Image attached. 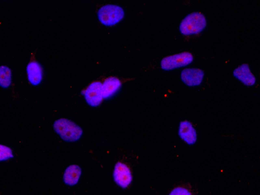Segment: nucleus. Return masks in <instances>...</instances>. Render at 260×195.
<instances>
[{
	"label": "nucleus",
	"instance_id": "1",
	"mask_svg": "<svg viewBox=\"0 0 260 195\" xmlns=\"http://www.w3.org/2000/svg\"><path fill=\"white\" fill-rule=\"evenodd\" d=\"M56 132L64 141L73 142L80 138L82 134L81 128L67 119H59L54 123Z\"/></svg>",
	"mask_w": 260,
	"mask_h": 195
},
{
	"label": "nucleus",
	"instance_id": "15",
	"mask_svg": "<svg viewBox=\"0 0 260 195\" xmlns=\"http://www.w3.org/2000/svg\"><path fill=\"white\" fill-rule=\"evenodd\" d=\"M170 195H191L186 189L182 187H177L174 189Z\"/></svg>",
	"mask_w": 260,
	"mask_h": 195
},
{
	"label": "nucleus",
	"instance_id": "4",
	"mask_svg": "<svg viewBox=\"0 0 260 195\" xmlns=\"http://www.w3.org/2000/svg\"><path fill=\"white\" fill-rule=\"evenodd\" d=\"M193 56L189 52H182L163 58L160 63L161 67L165 70H173L190 64Z\"/></svg>",
	"mask_w": 260,
	"mask_h": 195
},
{
	"label": "nucleus",
	"instance_id": "12",
	"mask_svg": "<svg viewBox=\"0 0 260 195\" xmlns=\"http://www.w3.org/2000/svg\"><path fill=\"white\" fill-rule=\"evenodd\" d=\"M81 174L80 168L76 165L69 166L64 174V182L69 185L76 184L79 180Z\"/></svg>",
	"mask_w": 260,
	"mask_h": 195
},
{
	"label": "nucleus",
	"instance_id": "13",
	"mask_svg": "<svg viewBox=\"0 0 260 195\" xmlns=\"http://www.w3.org/2000/svg\"><path fill=\"white\" fill-rule=\"evenodd\" d=\"M1 85L3 87H8L11 83V73L10 69L6 66L1 67Z\"/></svg>",
	"mask_w": 260,
	"mask_h": 195
},
{
	"label": "nucleus",
	"instance_id": "7",
	"mask_svg": "<svg viewBox=\"0 0 260 195\" xmlns=\"http://www.w3.org/2000/svg\"><path fill=\"white\" fill-rule=\"evenodd\" d=\"M203 72L197 68H188L181 72L182 81L188 86H196L199 85L203 79Z\"/></svg>",
	"mask_w": 260,
	"mask_h": 195
},
{
	"label": "nucleus",
	"instance_id": "8",
	"mask_svg": "<svg viewBox=\"0 0 260 195\" xmlns=\"http://www.w3.org/2000/svg\"><path fill=\"white\" fill-rule=\"evenodd\" d=\"M27 73L29 82L34 85H38L42 79V71L40 65L32 61L27 66Z\"/></svg>",
	"mask_w": 260,
	"mask_h": 195
},
{
	"label": "nucleus",
	"instance_id": "9",
	"mask_svg": "<svg viewBox=\"0 0 260 195\" xmlns=\"http://www.w3.org/2000/svg\"><path fill=\"white\" fill-rule=\"evenodd\" d=\"M234 75L246 85H252L255 82L254 77L252 75L246 64H242L235 70Z\"/></svg>",
	"mask_w": 260,
	"mask_h": 195
},
{
	"label": "nucleus",
	"instance_id": "3",
	"mask_svg": "<svg viewBox=\"0 0 260 195\" xmlns=\"http://www.w3.org/2000/svg\"><path fill=\"white\" fill-rule=\"evenodd\" d=\"M100 22L107 26H112L119 22L124 16V11L117 5H107L101 7L98 13Z\"/></svg>",
	"mask_w": 260,
	"mask_h": 195
},
{
	"label": "nucleus",
	"instance_id": "14",
	"mask_svg": "<svg viewBox=\"0 0 260 195\" xmlns=\"http://www.w3.org/2000/svg\"><path fill=\"white\" fill-rule=\"evenodd\" d=\"M1 149V158L2 160L7 159L12 157L13 153L9 148L5 146L2 145Z\"/></svg>",
	"mask_w": 260,
	"mask_h": 195
},
{
	"label": "nucleus",
	"instance_id": "5",
	"mask_svg": "<svg viewBox=\"0 0 260 195\" xmlns=\"http://www.w3.org/2000/svg\"><path fill=\"white\" fill-rule=\"evenodd\" d=\"M87 103L91 106H99L103 99L102 95V84L100 82L91 83L84 92Z\"/></svg>",
	"mask_w": 260,
	"mask_h": 195
},
{
	"label": "nucleus",
	"instance_id": "10",
	"mask_svg": "<svg viewBox=\"0 0 260 195\" xmlns=\"http://www.w3.org/2000/svg\"><path fill=\"white\" fill-rule=\"evenodd\" d=\"M179 135L186 142L192 144L196 142L197 136L192 125L187 121H184L179 126Z\"/></svg>",
	"mask_w": 260,
	"mask_h": 195
},
{
	"label": "nucleus",
	"instance_id": "11",
	"mask_svg": "<svg viewBox=\"0 0 260 195\" xmlns=\"http://www.w3.org/2000/svg\"><path fill=\"white\" fill-rule=\"evenodd\" d=\"M120 81L116 78L110 77L102 84V95L103 98H108L114 94L119 88Z\"/></svg>",
	"mask_w": 260,
	"mask_h": 195
},
{
	"label": "nucleus",
	"instance_id": "6",
	"mask_svg": "<svg viewBox=\"0 0 260 195\" xmlns=\"http://www.w3.org/2000/svg\"><path fill=\"white\" fill-rule=\"evenodd\" d=\"M114 178L115 182L122 187H127L132 180L129 169L121 162L116 164L114 171Z\"/></svg>",
	"mask_w": 260,
	"mask_h": 195
},
{
	"label": "nucleus",
	"instance_id": "2",
	"mask_svg": "<svg viewBox=\"0 0 260 195\" xmlns=\"http://www.w3.org/2000/svg\"><path fill=\"white\" fill-rule=\"evenodd\" d=\"M206 24L204 16L199 12L187 15L180 24V30L184 35H192L202 31Z\"/></svg>",
	"mask_w": 260,
	"mask_h": 195
}]
</instances>
